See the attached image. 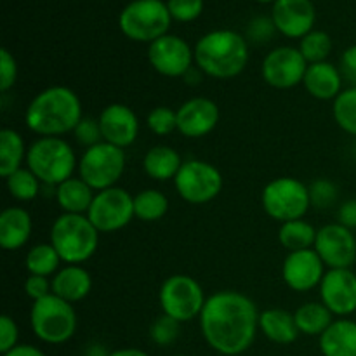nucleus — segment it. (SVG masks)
<instances>
[{
  "label": "nucleus",
  "mask_w": 356,
  "mask_h": 356,
  "mask_svg": "<svg viewBox=\"0 0 356 356\" xmlns=\"http://www.w3.org/2000/svg\"><path fill=\"white\" fill-rule=\"evenodd\" d=\"M148 61L156 73L167 79H183L195 63V51L176 35H163L148 47Z\"/></svg>",
  "instance_id": "nucleus-13"
},
{
  "label": "nucleus",
  "mask_w": 356,
  "mask_h": 356,
  "mask_svg": "<svg viewBox=\"0 0 356 356\" xmlns=\"http://www.w3.org/2000/svg\"><path fill=\"white\" fill-rule=\"evenodd\" d=\"M96 191L82 179V177H70L65 183L56 186V202L63 214H86L92 205Z\"/></svg>",
  "instance_id": "nucleus-26"
},
{
  "label": "nucleus",
  "mask_w": 356,
  "mask_h": 356,
  "mask_svg": "<svg viewBox=\"0 0 356 356\" xmlns=\"http://www.w3.org/2000/svg\"><path fill=\"white\" fill-rule=\"evenodd\" d=\"M3 356H47L40 348L33 346V344H17L10 351L3 353Z\"/></svg>",
  "instance_id": "nucleus-47"
},
{
  "label": "nucleus",
  "mask_w": 356,
  "mask_h": 356,
  "mask_svg": "<svg viewBox=\"0 0 356 356\" xmlns=\"http://www.w3.org/2000/svg\"><path fill=\"white\" fill-rule=\"evenodd\" d=\"M170 356H188V355H170Z\"/></svg>",
  "instance_id": "nucleus-52"
},
{
  "label": "nucleus",
  "mask_w": 356,
  "mask_h": 356,
  "mask_svg": "<svg viewBox=\"0 0 356 356\" xmlns=\"http://www.w3.org/2000/svg\"><path fill=\"white\" fill-rule=\"evenodd\" d=\"M257 2H263V3H268V2H273V0H257ZM277 2V0H275Z\"/></svg>",
  "instance_id": "nucleus-51"
},
{
  "label": "nucleus",
  "mask_w": 356,
  "mask_h": 356,
  "mask_svg": "<svg viewBox=\"0 0 356 356\" xmlns=\"http://www.w3.org/2000/svg\"><path fill=\"white\" fill-rule=\"evenodd\" d=\"M271 19L282 35L289 38H302L313 31L315 7L312 0H277Z\"/></svg>",
  "instance_id": "nucleus-20"
},
{
  "label": "nucleus",
  "mask_w": 356,
  "mask_h": 356,
  "mask_svg": "<svg viewBox=\"0 0 356 356\" xmlns=\"http://www.w3.org/2000/svg\"><path fill=\"white\" fill-rule=\"evenodd\" d=\"M205 298L202 285L190 275H170L159 291V302L163 315L179 323L198 318L204 309Z\"/></svg>",
  "instance_id": "nucleus-10"
},
{
  "label": "nucleus",
  "mask_w": 356,
  "mask_h": 356,
  "mask_svg": "<svg viewBox=\"0 0 356 356\" xmlns=\"http://www.w3.org/2000/svg\"><path fill=\"white\" fill-rule=\"evenodd\" d=\"M263 211L271 219L282 222L305 219L312 207L309 186L296 177H277L271 179L261 193Z\"/></svg>",
  "instance_id": "nucleus-7"
},
{
  "label": "nucleus",
  "mask_w": 356,
  "mask_h": 356,
  "mask_svg": "<svg viewBox=\"0 0 356 356\" xmlns=\"http://www.w3.org/2000/svg\"><path fill=\"white\" fill-rule=\"evenodd\" d=\"M341 73L351 86H356V45H351L341 56Z\"/></svg>",
  "instance_id": "nucleus-45"
},
{
  "label": "nucleus",
  "mask_w": 356,
  "mask_h": 356,
  "mask_svg": "<svg viewBox=\"0 0 356 356\" xmlns=\"http://www.w3.org/2000/svg\"><path fill=\"white\" fill-rule=\"evenodd\" d=\"M249 63V42L233 30H216L195 45V66L211 79L238 76Z\"/></svg>",
  "instance_id": "nucleus-3"
},
{
  "label": "nucleus",
  "mask_w": 356,
  "mask_h": 356,
  "mask_svg": "<svg viewBox=\"0 0 356 356\" xmlns=\"http://www.w3.org/2000/svg\"><path fill=\"white\" fill-rule=\"evenodd\" d=\"M177 132L188 139H200L211 134L219 124L221 111L209 97H191L177 108Z\"/></svg>",
  "instance_id": "nucleus-19"
},
{
  "label": "nucleus",
  "mask_w": 356,
  "mask_h": 356,
  "mask_svg": "<svg viewBox=\"0 0 356 356\" xmlns=\"http://www.w3.org/2000/svg\"><path fill=\"white\" fill-rule=\"evenodd\" d=\"M6 186L10 197L17 202H31L40 193V179L28 167L16 170L6 177Z\"/></svg>",
  "instance_id": "nucleus-33"
},
{
  "label": "nucleus",
  "mask_w": 356,
  "mask_h": 356,
  "mask_svg": "<svg viewBox=\"0 0 356 356\" xmlns=\"http://www.w3.org/2000/svg\"><path fill=\"white\" fill-rule=\"evenodd\" d=\"M179 332L181 323L177 320L170 318V316L163 315V313L159 318L153 320V323L149 325V339L160 348L170 346V344L176 343Z\"/></svg>",
  "instance_id": "nucleus-36"
},
{
  "label": "nucleus",
  "mask_w": 356,
  "mask_h": 356,
  "mask_svg": "<svg viewBox=\"0 0 356 356\" xmlns=\"http://www.w3.org/2000/svg\"><path fill=\"white\" fill-rule=\"evenodd\" d=\"M19 341V327L14 322L13 316L2 315L0 316V351L7 353L13 348H16Z\"/></svg>",
  "instance_id": "nucleus-42"
},
{
  "label": "nucleus",
  "mask_w": 356,
  "mask_h": 356,
  "mask_svg": "<svg viewBox=\"0 0 356 356\" xmlns=\"http://www.w3.org/2000/svg\"><path fill=\"white\" fill-rule=\"evenodd\" d=\"M23 289H24V294H26L33 302L52 294L51 278L38 277V275H30V277L24 280Z\"/></svg>",
  "instance_id": "nucleus-43"
},
{
  "label": "nucleus",
  "mask_w": 356,
  "mask_h": 356,
  "mask_svg": "<svg viewBox=\"0 0 356 356\" xmlns=\"http://www.w3.org/2000/svg\"><path fill=\"white\" fill-rule=\"evenodd\" d=\"M339 198V188L332 183L330 179H316L309 184V200H312V207L325 209L332 207Z\"/></svg>",
  "instance_id": "nucleus-38"
},
{
  "label": "nucleus",
  "mask_w": 356,
  "mask_h": 356,
  "mask_svg": "<svg viewBox=\"0 0 356 356\" xmlns=\"http://www.w3.org/2000/svg\"><path fill=\"white\" fill-rule=\"evenodd\" d=\"M73 136H75V141L86 149L103 143L99 120L92 117H83L75 127V131H73Z\"/></svg>",
  "instance_id": "nucleus-39"
},
{
  "label": "nucleus",
  "mask_w": 356,
  "mask_h": 356,
  "mask_svg": "<svg viewBox=\"0 0 356 356\" xmlns=\"http://www.w3.org/2000/svg\"><path fill=\"white\" fill-rule=\"evenodd\" d=\"M110 356H149L146 351L139 350V348H120V350L111 351Z\"/></svg>",
  "instance_id": "nucleus-49"
},
{
  "label": "nucleus",
  "mask_w": 356,
  "mask_h": 356,
  "mask_svg": "<svg viewBox=\"0 0 356 356\" xmlns=\"http://www.w3.org/2000/svg\"><path fill=\"white\" fill-rule=\"evenodd\" d=\"M26 155L28 148L23 136L14 129H2L0 131V176L6 179L16 170L23 169Z\"/></svg>",
  "instance_id": "nucleus-28"
},
{
  "label": "nucleus",
  "mask_w": 356,
  "mask_h": 356,
  "mask_svg": "<svg viewBox=\"0 0 356 356\" xmlns=\"http://www.w3.org/2000/svg\"><path fill=\"white\" fill-rule=\"evenodd\" d=\"M111 351H108L106 348H104V344L101 343H92L89 344V346L86 348V351H83V356H110Z\"/></svg>",
  "instance_id": "nucleus-48"
},
{
  "label": "nucleus",
  "mask_w": 356,
  "mask_h": 356,
  "mask_svg": "<svg viewBox=\"0 0 356 356\" xmlns=\"http://www.w3.org/2000/svg\"><path fill=\"white\" fill-rule=\"evenodd\" d=\"M33 221L31 214L23 207H6L0 214V245L2 249L19 250L31 238Z\"/></svg>",
  "instance_id": "nucleus-23"
},
{
  "label": "nucleus",
  "mask_w": 356,
  "mask_h": 356,
  "mask_svg": "<svg viewBox=\"0 0 356 356\" xmlns=\"http://www.w3.org/2000/svg\"><path fill=\"white\" fill-rule=\"evenodd\" d=\"M82 118V101L66 86L40 90L24 111V124L38 138H63L75 131Z\"/></svg>",
  "instance_id": "nucleus-2"
},
{
  "label": "nucleus",
  "mask_w": 356,
  "mask_h": 356,
  "mask_svg": "<svg viewBox=\"0 0 356 356\" xmlns=\"http://www.w3.org/2000/svg\"><path fill=\"white\" fill-rule=\"evenodd\" d=\"M26 167L47 186H59L79 170L72 145L63 138H38L28 146Z\"/></svg>",
  "instance_id": "nucleus-5"
},
{
  "label": "nucleus",
  "mask_w": 356,
  "mask_h": 356,
  "mask_svg": "<svg viewBox=\"0 0 356 356\" xmlns=\"http://www.w3.org/2000/svg\"><path fill=\"white\" fill-rule=\"evenodd\" d=\"M318 289L320 301L334 316L348 318L356 312V273L351 268L327 270Z\"/></svg>",
  "instance_id": "nucleus-17"
},
{
  "label": "nucleus",
  "mask_w": 356,
  "mask_h": 356,
  "mask_svg": "<svg viewBox=\"0 0 356 356\" xmlns=\"http://www.w3.org/2000/svg\"><path fill=\"white\" fill-rule=\"evenodd\" d=\"M17 80V63L7 49L0 51V90L6 94L14 87Z\"/></svg>",
  "instance_id": "nucleus-41"
},
{
  "label": "nucleus",
  "mask_w": 356,
  "mask_h": 356,
  "mask_svg": "<svg viewBox=\"0 0 356 356\" xmlns=\"http://www.w3.org/2000/svg\"><path fill=\"white\" fill-rule=\"evenodd\" d=\"M30 327L38 341L59 346L75 336L79 318L73 305L51 294L31 305Z\"/></svg>",
  "instance_id": "nucleus-6"
},
{
  "label": "nucleus",
  "mask_w": 356,
  "mask_h": 356,
  "mask_svg": "<svg viewBox=\"0 0 356 356\" xmlns=\"http://www.w3.org/2000/svg\"><path fill=\"white\" fill-rule=\"evenodd\" d=\"M259 309L238 291L214 292L205 301L198 322L205 343L222 356H238L254 344L259 330Z\"/></svg>",
  "instance_id": "nucleus-1"
},
{
  "label": "nucleus",
  "mask_w": 356,
  "mask_h": 356,
  "mask_svg": "<svg viewBox=\"0 0 356 356\" xmlns=\"http://www.w3.org/2000/svg\"><path fill=\"white\" fill-rule=\"evenodd\" d=\"M332 47L334 45L330 35L320 30L309 31L306 37L301 38V44H299V51L305 56L308 65L327 61V58L332 52Z\"/></svg>",
  "instance_id": "nucleus-35"
},
{
  "label": "nucleus",
  "mask_w": 356,
  "mask_h": 356,
  "mask_svg": "<svg viewBox=\"0 0 356 356\" xmlns=\"http://www.w3.org/2000/svg\"><path fill=\"white\" fill-rule=\"evenodd\" d=\"M49 235L65 264L87 263L99 247V232L86 214H61L52 222Z\"/></svg>",
  "instance_id": "nucleus-4"
},
{
  "label": "nucleus",
  "mask_w": 356,
  "mask_h": 356,
  "mask_svg": "<svg viewBox=\"0 0 356 356\" xmlns=\"http://www.w3.org/2000/svg\"><path fill=\"white\" fill-rule=\"evenodd\" d=\"M52 294L75 305L83 301L92 291V277L83 264H66L51 278Z\"/></svg>",
  "instance_id": "nucleus-21"
},
{
  "label": "nucleus",
  "mask_w": 356,
  "mask_h": 356,
  "mask_svg": "<svg viewBox=\"0 0 356 356\" xmlns=\"http://www.w3.org/2000/svg\"><path fill=\"white\" fill-rule=\"evenodd\" d=\"M87 218L99 233L120 232L136 218L134 197L120 186L96 191Z\"/></svg>",
  "instance_id": "nucleus-12"
},
{
  "label": "nucleus",
  "mask_w": 356,
  "mask_h": 356,
  "mask_svg": "<svg viewBox=\"0 0 356 356\" xmlns=\"http://www.w3.org/2000/svg\"><path fill=\"white\" fill-rule=\"evenodd\" d=\"M320 351L323 356H356V322L337 318L320 336Z\"/></svg>",
  "instance_id": "nucleus-25"
},
{
  "label": "nucleus",
  "mask_w": 356,
  "mask_h": 356,
  "mask_svg": "<svg viewBox=\"0 0 356 356\" xmlns=\"http://www.w3.org/2000/svg\"><path fill=\"white\" fill-rule=\"evenodd\" d=\"M170 21L169 7L162 0H134L120 13L118 26L131 40L152 44L167 35Z\"/></svg>",
  "instance_id": "nucleus-8"
},
{
  "label": "nucleus",
  "mask_w": 356,
  "mask_h": 356,
  "mask_svg": "<svg viewBox=\"0 0 356 356\" xmlns=\"http://www.w3.org/2000/svg\"><path fill=\"white\" fill-rule=\"evenodd\" d=\"M202 76H204V73H202V70L198 68V66H193V68H191L190 72H188L186 75L183 76V79L186 80V82L190 83V86H197V83H200Z\"/></svg>",
  "instance_id": "nucleus-50"
},
{
  "label": "nucleus",
  "mask_w": 356,
  "mask_h": 356,
  "mask_svg": "<svg viewBox=\"0 0 356 356\" xmlns=\"http://www.w3.org/2000/svg\"><path fill=\"white\" fill-rule=\"evenodd\" d=\"M325 268L315 249L289 252L282 264V278L291 291L302 294L320 287L327 273Z\"/></svg>",
  "instance_id": "nucleus-16"
},
{
  "label": "nucleus",
  "mask_w": 356,
  "mask_h": 356,
  "mask_svg": "<svg viewBox=\"0 0 356 356\" xmlns=\"http://www.w3.org/2000/svg\"><path fill=\"white\" fill-rule=\"evenodd\" d=\"M61 257L56 252L51 242L33 245L24 257V268L28 270V273L47 278H52L61 270Z\"/></svg>",
  "instance_id": "nucleus-31"
},
{
  "label": "nucleus",
  "mask_w": 356,
  "mask_h": 356,
  "mask_svg": "<svg viewBox=\"0 0 356 356\" xmlns=\"http://www.w3.org/2000/svg\"><path fill=\"white\" fill-rule=\"evenodd\" d=\"M343 73L332 63L323 61L309 65L306 70L305 86L306 92L318 101H334L343 92Z\"/></svg>",
  "instance_id": "nucleus-22"
},
{
  "label": "nucleus",
  "mask_w": 356,
  "mask_h": 356,
  "mask_svg": "<svg viewBox=\"0 0 356 356\" xmlns=\"http://www.w3.org/2000/svg\"><path fill=\"white\" fill-rule=\"evenodd\" d=\"M97 120H99L103 141L122 149L134 145L141 131L136 111L122 103H111L104 106Z\"/></svg>",
  "instance_id": "nucleus-18"
},
{
  "label": "nucleus",
  "mask_w": 356,
  "mask_h": 356,
  "mask_svg": "<svg viewBox=\"0 0 356 356\" xmlns=\"http://www.w3.org/2000/svg\"><path fill=\"white\" fill-rule=\"evenodd\" d=\"M259 330L268 341L278 344V346H287V344L296 343L298 337L301 336L294 313L282 308L264 309L259 315Z\"/></svg>",
  "instance_id": "nucleus-24"
},
{
  "label": "nucleus",
  "mask_w": 356,
  "mask_h": 356,
  "mask_svg": "<svg viewBox=\"0 0 356 356\" xmlns=\"http://www.w3.org/2000/svg\"><path fill=\"white\" fill-rule=\"evenodd\" d=\"M172 19L181 23L195 21L204 10V0H169L167 2Z\"/></svg>",
  "instance_id": "nucleus-40"
},
{
  "label": "nucleus",
  "mask_w": 356,
  "mask_h": 356,
  "mask_svg": "<svg viewBox=\"0 0 356 356\" xmlns=\"http://www.w3.org/2000/svg\"><path fill=\"white\" fill-rule=\"evenodd\" d=\"M275 30H277V26H275L273 19H270V17H256L247 28V35H249L250 42L264 44V42H270Z\"/></svg>",
  "instance_id": "nucleus-44"
},
{
  "label": "nucleus",
  "mask_w": 356,
  "mask_h": 356,
  "mask_svg": "<svg viewBox=\"0 0 356 356\" xmlns=\"http://www.w3.org/2000/svg\"><path fill=\"white\" fill-rule=\"evenodd\" d=\"M146 127L155 136H169L177 131V111L169 106H156L146 117Z\"/></svg>",
  "instance_id": "nucleus-37"
},
{
  "label": "nucleus",
  "mask_w": 356,
  "mask_h": 356,
  "mask_svg": "<svg viewBox=\"0 0 356 356\" xmlns=\"http://www.w3.org/2000/svg\"><path fill=\"white\" fill-rule=\"evenodd\" d=\"M169 211V198L155 188L139 191L134 195V214L143 222L160 221Z\"/></svg>",
  "instance_id": "nucleus-32"
},
{
  "label": "nucleus",
  "mask_w": 356,
  "mask_h": 356,
  "mask_svg": "<svg viewBox=\"0 0 356 356\" xmlns=\"http://www.w3.org/2000/svg\"><path fill=\"white\" fill-rule=\"evenodd\" d=\"M308 61L296 47H277L268 52L261 66L263 80L273 89L287 90L302 83Z\"/></svg>",
  "instance_id": "nucleus-14"
},
{
  "label": "nucleus",
  "mask_w": 356,
  "mask_h": 356,
  "mask_svg": "<svg viewBox=\"0 0 356 356\" xmlns=\"http://www.w3.org/2000/svg\"><path fill=\"white\" fill-rule=\"evenodd\" d=\"M222 184L221 170L205 160H186L174 179L177 195L191 205H204L218 198Z\"/></svg>",
  "instance_id": "nucleus-11"
},
{
  "label": "nucleus",
  "mask_w": 356,
  "mask_h": 356,
  "mask_svg": "<svg viewBox=\"0 0 356 356\" xmlns=\"http://www.w3.org/2000/svg\"><path fill=\"white\" fill-rule=\"evenodd\" d=\"M313 249L329 270L351 268L356 263V236L339 222L322 226Z\"/></svg>",
  "instance_id": "nucleus-15"
},
{
  "label": "nucleus",
  "mask_w": 356,
  "mask_h": 356,
  "mask_svg": "<svg viewBox=\"0 0 356 356\" xmlns=\"http://www.w3.org/2000/svg\"><path fill=\"white\" fill-rule=\"evenodd\" d=\"M125 165H127L125 149L103 141L92 148L83 149L79 160V176L94 191H103L117 186L124 176Z\"/></svg>",
  "instance_id": "nucleus-9"
},
{
  "label": "nucleus",
  "mask_w": 356,
  "mask_h": 356,
  "mask_svg": "<svg viewBox=\"0 0 356 356\" xmlns=\"http://www.w3.org/2000/svg\"><path fill=\"white\" fill-rule=\"evenodd\" d=\"M183 163V159L172 146L156 145L146 152L145 159H143V169H145L146 176L163 183V181L176 179Z\"/></svg>",
  "instance_id": "nucleus-27"
},
{
  "label": "nucleus",
  "mask_w": 356,
  "mask_h": 356,
  "mask_svg": "<svg viewBox=\"0 0 356 356\" xmlns=\"http://www.w3.org/2000/svg\"><path fill=\"white\" fill-rule=\"evenodd\" d=\"M337 222L346 226L348 229H356V198L346 200L341 204L339 211H337Z\"/></svg>",
  "instance_id": "nucleus-46"
},
{
  "label": "nucleus",
  "mask_w": 356,
  "mask_h": 356,
  "mask_svg": "<svg viewBox=\"0 0 356 356\" xmlns=\"http://www.w3.org/2000/svg\"><path fill=\"white\" fill-rule=\"evenodd\" d=\"M318 229L312 222L305 219L282 222L278 229V242L287 252H298V250L313 249L316 242Z\"/></svg>",
  "instance_id": "nucleus-30"
},
{
  "label": "nucleus",
  "mask_w": 356,
  "mask_h": 356,
  "mask_svg": "<svg viewBox=\"0 0 356 356\" xmlns=\"http://www.w3.org/2000/svg\"><path fill=\"white\" fill-rule=\"evenodd\" d=\"M332 115L339 129L356 138V86L343 89V92L334 99Z\"/></svg>",
  "instance_id": "nucleus-34"
},
{
  "label": "nucleus",
  "mask_w": 356,
  "mask_h": 356,
  "mask_svg": "<svg viewBox=\"0 0 356 356\" xmlns=\"http://www.w3.org/2000/svg\"><path fill=\"white\" fill-rule=\"evenodd\" d=\"M294 318L299 332L309 337H320L334 322L332 312L322 301H312L299 306L294 313Z\"/></svg>",
  "instance_id": "nucleus-29"
}]
</instances>
